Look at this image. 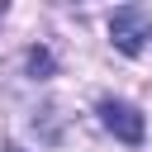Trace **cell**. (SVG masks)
Segmentation results:
<instances>
[{
  "instance_id": "cell-1",
  "label": "cell",
  "mask_w": 152,
  "mask_h": 152,
  "mask_svg": "<svg viewBox=\"0 0 152 152\" xmlns=\"http://www.w3.org/2000/svg\"><path fill=\"white\" fill-rule=\"evenodd\" d=\"M109 38H114L119 52L138 57V52L147 48V38H152V10H142V5H119V10L109 14Z\"/></svg>"
},
{
  "instance_id": "cell-2",
  "label": "cell",
  "mask_w": 152,
  "mask_h": 152,
  "mask_svg": "<svg viewBox=\"0 0 152 152\" xmlns=\"http://www.w3.org/2000/svg\"><path fill=\"white\" fill-rule=\"evenodd\" d=\"M100 124H104L119 142H128V147L142 142V114H138L133 104H124V100H100Z\"/></svg>"
},
{
  "instance_id": "cell-3",
  "label": "cell",
  "mask_w": 152,
  "mask_h": 152,
  "mask_svg": "<svg viewBox=\"0 0 152 152\" xmlns=\"http://www.w3.org/2000/svg\"><path fill=\"white\" fill-rule=\"evenodd\" d=\"M28 71H33V76H48V71H52V52H48V48H28Z\"/></svg>"
},
{
  "instance_id": "cell-4",
  "label": "cell",
  "mask_w": 152,
  "mask_h": 152,
  "mask_svg": "<svg viewBox=\"0 0 152 152\" xmlns=\"http://www.w3.org/2000/svg\"><path fill=\"white\" fill-rule=\"evenodd\" d=\"M5 152H24V147H14V142H10V147H5Z\"/></svg>"
}]
</instances>
